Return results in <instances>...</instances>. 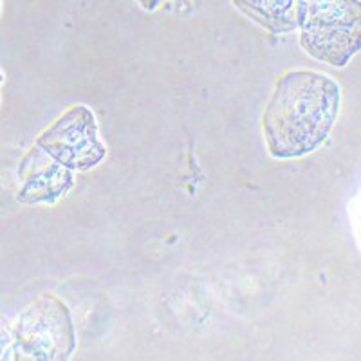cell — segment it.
<instances>
[{
    "instance_id": "cell-4",
    "label": "cell",
    "mask_w": 361,
    "mask_h": 361,
    "mask_svg": "<svg viewBox=\"0 0 361 361\" xmlns=\"http://www.w3.org/2000/svg\"><path fill=\"white\" fill-rule=\"evenodd\" d=\"M37 147L69 170L94 169L107 148L99 141L98 123L89 107L74 105L37 137Z\"/></svg>"
},
{
    "instance_id": "cell-8",
    "label": "cell",
    "mask_w": 361,
    "mask_h": 361,
    "mask_svg": "<svg viewBox=\"0 0 361 361\" xmlns=\"http://www.w3.org/2000/svg\"><path fill=\"white\" fill-rule=\"evenodd\" d=\"M141 4V8L147 9V11H156L157 8H159L163 2H166V0H137Z\"/></svg>"
},
{
    "instance_id": "cell-9",
    "label": "cell",
    "mask_w": 361,
    "mask_h": 361,
    "mask_svg": "<svg viewBox=\"0 0 361 361\" xmlns=\"http://www.w3.org/2000/svg\"><path fill=\"white\" fill-rule=\"evenodd\" d=\"M4 73H2V71H0V83H2V82H4Z\"/></svg>"
},
{
    "instance_id": "cell-2",
    "label": "cell",
    "mask_w": 361,
    "mask_h": 361,
    "mask_svg": "<svg viewBox=\"0 0 361 361\" xmlns=\"http://www.w3.org/2000/svg\"><path fill=\"white\" fill-rule=\"evenodd\" d=\"M360 0H300V45L311 58L345 67L361 47Z\"/></svg>"
},
{
    "instance_id": "cell-3",
    "label": "cell",
    "mask_w": 361,
    "mask_h": 361,
    "mask_svg": "<svg viewBox=\"0 0 361 361\" xmlns=\"http://www.w3.org/2000/svg\"><path fill=\"white\" fill-rule=\"evenodd\" d=\"M8 360H69L76 349L71 312L54 295H42L27 305L11 327Z\"/></svg>"
},
{
    "instance_id": "cell-7",
    "label": "cell",
    "mask_w": 361,
    "mask_h": 361,
    "mask_svg": "<svg viewBox=\"0 0 361 361\" xmlns=\"http://www.w3.org/2000/svg\"><path fill=\"white\" fill-rule=\"evenodd\" d=\"M11 343H13L11 327H8L4 322L0 320V360H8V353Z\"/></svg>"
},
{
    "instance_id": "cell-5",
    "label": "cell",
    "mask_w": 361,
    "mask_h": 361,
    "mask_svg": "<svg viewBox=\"0 0 361 361\" xmlns=\"http://www.w3.org/2000/svg\"><path fill=\"white\" fill-rule=\"evenodd\" d=\"M18 179L17 201L22 204H53L74 186L73 170L66 169L37 145L29 148L18 164Z\"/></svg>"
},
{
    "instance_id": "cell-1",
    "label": "cell",
    "mask_w": 361,
    "mask_h": 361,
    "mask_svg": "<svg viewBox=\"0 0 361 361\" xmlns=\"http://www.w3.org/2000/svg\"><path fill=\"white\" fill-rule=\"evenodd\" d=\"M341 107V89L327 74L289 71L275 83L262 116L267 150L276 159H296L325 143Z\"/></svg>"
},
{
    "instance_id": "cell-6",
    "label": "cell",
    "mask_w": 361,
    "mask_h": 361,
    "mask_svg": "<svg viewBox=\"0 0 361 361\" xmlns=\"http://www.w3.org/2000/svg\"><path fill=\"white\" fill-rule=\"evenodd\" d=\"M235 8L273 35L298 29L300 0H231Z\"/></svg>"
},
{
    "instance_id": "cell-10",
    "label": "cell",
    "mask_w": 361,
    "mask_h": 361,
    "mask_svg": "<svg viewBox=\"0 0 361 361\" xmlns=\"http://www.w3.org/2000/svg\"><path fill=\"white\" fill-rule=\"evenodd\" d=\"M0 9H2V4H0Z\"/></svg>"
}]
</instances>
